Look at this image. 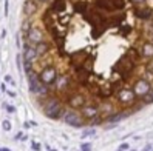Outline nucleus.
Returning a JSON list of instances; mask_svg holds the SVG:
<instances>
[{"label": "nucleus", "mask_w": 153, "mask_h": 151, "mask_svg": "<svg viewBox=\"0 0 153 151\" xmlns=\"http://www.w3.org/2000/svg\"><path fill=\"white\" fill-rule=\"evenodd\" d=\"M26 80H28V86H29V93L34 94L36 97H47L49 96L51 93H54L49 86L43 85L39 79V74L37 71H34L33 74H28L26 76Z\"/></svg>", "instance_id": "1"}, {"label": "nucleus", "mask_w": 153, "mask_h": 151, "mask_svg": "<svg viewBox=\"0 0 153 151\" xmlns=\"http://www.w3.org/2000/svg\"><path fill=\"white\" fill-rule=\"evenodd\" d=\"M31 25H33V23H31V19H29V17H25L23 20H22V25H20V26H22V28H20V29H22V34H26V31L31 28Z\"/></svg>", "instance_id": "15"}, {"label": "nucleus", "mask_w": 153, "mask_h": 151, "mask_svg": "<svg viewBox=\"0 0 153 151\" xmlns=\"http://www.w3.org/2000/svg\"><path fill=\"white\" fill-rule=\"evenodd\" d=\"M119 150H121V151H124V150H128V143H122V145L119 146Z\"/></svg>", "instance_id": "27"}, {"label": "nucleus", "mask_w": 153, "mask_h": 151, "mask_svg": "<svg viewBox=\"0 0 153 151\" xmlns=\"http://www.w3.org/2000/svg\"><path fill=\"white\" fill-rule=\"evenodd\" d=\"M81 150L82 151H91V143H82V146H81Z\"/></svg>", "instance_id": "20"}, {"label": "nucleus", "mask_w": 153, "mask_h": 151, "mask_svg": "<svg viewBox=\"0 0 153 151\" xmlns=\"http://www.w3.org/2000/svg\"><path fill=\"white\" fill-rule=\"evenodd\" d=\"M34 65L36 63H33V62H26V60H23V71H25V76H28V74H33L34 71Z\"/></svg>", "instance_id": "14"}, {"label": "nucleus", "mask_w": 153, "mask_h": 151, "mask_svg": "<svg viewBox=\"0 0 153 151\" xmlns=\"http://www.w3.org/2000/svg\"><path fill=\"white\" fill-rule=\"evenodd\" d=\"M5 16H8V0H5Z\"/></svg>", "instance_id": "28"}, {"label": "nucleus", "mask_w": 153, "mask_h": 151, "mask_svg": "<svg viewBox=\"0 0 153 151\" xmlns=\"http://www.w3.org/2000/svg\"><path fill=\"white\" fill-rule=\"evenodd\" d=\"M0 91H2V89H0Z\"/></svg>", "instance_id": "36"}, {"label": "nucleus", "mask_w": 153, "mask_h": 151, "mask_svg": "<svg viewBox=\"0 0 153 151\" xmlns=\"http://www.w3.org/2000/svg\"><path fill=\"white\" fill-rule=\"evenodd\" d=\"M5 82H6V83H9L11 86H16V82H14V79L11 77V76H5Z\"/></svg>", "instance_id": "19"}, {"label": "nucleus", "mask_w": 153, "mask_h": 151, "mask_svg": "<svg viewBox=\"0 0 153 151\" xmlns=\"http://www.w3.org/2000/svg\"><path fill=\"white\" fill-rule=\"evenodd\" d=\"M135 16L141 20H152L153 19V9L148 8L147 5H136L135 6Z\"/></svg>", "instance_id": "9"}, {"label": "nucleus", "mask_w": 153, "mask_h": 151, "mask_svg": "<svg viewBox=\"0 0 153 151\" xmlns=\"http://www.w3.org/2000/svg\"><path fill=\"white\" fill-rule=\"evenodd\" d=\"M37 125V122H34V120H28V122H25L23 123V126L25 128H29V126H36Z\"/></svg>", "instance_id": "21"}, {"label": "nucleus", "mask_w": 153, "mask_h": 151, "mask_svg": "<svg viewBox=\"0 0 153 151\" xmlns=\"http://www.w3.org/2000/svg\"><path fill=\"white\" fill-rule=\"evenodd\" d=\"M62 120L67 123V125H70L73 128H84V126H87V123H88L78 109H71V108L67 109V113L63 114Z\"/></svg>", "instance_id": "5"}, {"label": "nucleus", "mask_w": 153, "mask_h": 151, "mask_svg": "<svg viewBox=\"0 0 153 151\" xmlns=\"http://www.w3.org/2000/svg\"><path fill=\"white\" fill-rule=\"evenodd\" d=\"M142 151H152V150H150V145H147V146H145V148H144Z\"/></svg>", "instance_id": "31"}, {"label": "nucleus", "mask_w": 153, "mask_h": 151, "mask_svg": "<svg viewBox=\"0 0 153 151\" xmlns=\"http://www.w3.org/2000/svg\"><path fill=\"white\" fill-rule=\"evenodd\" d=\"M37 0H25L23 2V6H22V13H23L25 17H33L34 14L37 13Z\"/></svg>", "instance_id": "11"}, {"label": "nucleus", "mask_w": 153, "mask_h": 151, "mask_svg": "<svg viewBox=\"0 0 153 151\" xmlns=\"http://www.w3.org/2000/svg\"><path fill=\"white\" fill-rule=\"evenodd\" d=\"M79 113L84 116V119H85L87 122H90V120H93L94 117L101 116V109H99V105H96V103H87L84 108L79 109Z\"/></svg>", "instance_id": "8"}, {"label": "nucleus", "mask_w": 153, "mask_h": 151, "mask_svg": "<svg viewBox=\"0 0 153 151\" xmlns=\"http://www.w3.org/2000/svg\"><path fill=\"white\" fill-rule=\"evenodd\" d=\"M138 56L142 60H152L153 59V43L148 42V40L144 42L139 46V50H138Z\"/></svg>", "instance_id": "10"}, {"label": "nucleus", "mask_w": 153, "mask_h": 151, "mask_svg": "<svg viewBox=\"0 0 153 151\" xmlns=\"http://www.w3.org/2000/svg\"><path fill=\"white\" fill-rule=\"evenodd\" d=\"M3 151H11L9 148H3Z\"/></svg>", "instance_id": "32"}, {"label": "nucleus", "mask_w": 153, "mask_h": 151, "mask_svg": "<svg viewBox=\"0 0 153 151\" xmlns=\"http://www.w3.org/2000/svg\"><path fill=\"white\" fill-rule=\"evenodd\" d=\"M114 99H116L118 103H119L121 107H124L125 109L132 108L133 105L139 100L136 97V94H135V91H133L132 86H121V88L114 93Z\"/></svg>", "instance_id": "2"}, {"label": "nucleus", "mask_w": 153, "mask_h": 151, "mask_svg": "<svg viewBox=\"0 0 153 151\" xmlns=\"http://www.w3.org/2000/svg\"><path fill=\"white\" fill-rule=\"evenodd\" d=\"M118 151H121V150H118Z\"/></svg>", "instance_id": "35"}, {"label": "nucleus", "mask_w": 153, "mask_h": 151, "mask_svg": "<svg viewBox=\"0 0 153 151\" xmlns=\"http://www.w3.org/2000/svg\"><path fill=\"white\" fill-rule=\"evenodd\" d=\"M37 74H39V79L40 82L43 85L49 86V88H53L54 83L57 82V77H59V70H57L56 65H53V63H47V65H42L40 70L37 71Z\"/></svg>", "instance_id": "3"}, {"label": "nucleus", "mask_w": 153, "mask_h": 151, "mask_svg": "<svg viewBox=\"0 0 153 151\" xmlns=\"http://www.w3.org/2000/svg\"><path fill=\"white\" fill-rule=\"evenodd\" d=\"M16 139H17V140H26V136H25L23 133H17Z\"/></svg>", "instance_id": "22"}, {"label": "nucleus", "mask_w": 153, "mask_h": 151, "mask_svg": "<svg viewBox=\"0 0 153 151\" xmlns=\"http://www.w3.org/2000/svg\"><path fill=\"white\" fill-rule=\"evenodd\" d=\"M3 107H5V109H6V111H8V113H9V114H13V113H16V107H14V105L5 103V105H3Z\"/></svg>", "instance_id": "17"}, {"label": "nucleus", "mask_w": 153, "mask_h": 151, "mask_svg": "<svg viewBox=\"0 0 153 151\" xmlns=\"http://www.w3.org/2000/svg\"><path fill=\"white\" fill-rule=\"evenodd\" d=\"M88 9V3L87 2H74V11L79 14H85Z\"/></svg>", "instance_id": "13"}, {"label": "nucleus", "mask_w": 153, "mask_h": 151, "mask_svg": "<svg viewBox=\"0 0 153 151\" xmlns=\"http://www.w3.org/2000/svg\"><path fill=\"white\" fill-rule=\"evenodd\" d=\"M36 51H37V54H39V57H40L39 62H42V60H43V59L48 56V52H49V43H48V42L37 43V45H36ZM39 62H37V63H39Z\"/></svg>", "instance_id": "12"}, {"label": "nucleus", "mask_w": 153, "mask_h": 151, "mask_svg": "<svg viewBox=\"0 0 153 151\" xmlns=\"http://www.w3.org/2000/svg\"><path fill=\"white\" fill-rule=\"evenodd\" d=\"M63 103H67L71 109H78L79 111V109L84 108L87 103H90V97L85 96V94L81 93V91H76V93L70 94V96L63 100Z\"/></svg>", "instance_id": "6"}, {"label": "nucleus", "mask_w": 153, "mask_h": 151, "mask_svg": "<svg viewBox=\"0 0 153 151\" xmlns=\"http://www.w3.org/2000/svg\"><path fill=\"white\" fill-rule=\"evenodd\" d=\"M31 146H33L34 151H40V143H39V142H33Z\"/></svg>", "instance_id": "23"}, {"label": "nucleus", "mask_w": 153, "mask_h": 151, "mask_svg": "<svg viewBox=\"0 0 153 151\" xmlns=\"http://www.w3.org/2000/svg\"><path fill=\"white\" fill-rule=\"evenodd\" d=\"M6 94H8L9 97H16V93H14V91H9V89L6 91Z\"/></svg>", "instance_id": "29"}, {"label": "nucleus", "mask_w": 153, "mask_h": 151, "mask_svg": "<svg viewBox=\"0 0 153 151\" xmlns=\"http://www.w3.org/2000/svg\"><path fill=\"white\" fill-rule=\"evenodd\" d=\"M141 100H142V103H144V105H150V103H153V88H152V91L148 93L145 97H142Z\"/></svg>", "instance_id": "16"}, {"label": "nucleus", "mask_w": 153, "mask_h": 151, "mask_svg": "<svg viewBox=\"0 0 153 151\" xmlns=\"http://www.w3.org/2000/svg\"><path fill=\"white\" fill-rule=\"evenodd\" d=\"M133 3H135V5H144L145 3V0H132Z\"/></svg>", "instance_id": "26"}, {"label": "nucleus", "mask_w": 153, "mask_h": 151, "mask_svg": "<svg viewBox=\"0 0 153 151\" xmlns=\"http://www.w3.org/2000/svg\"><path fill=\"white\" fill-rule=\"evenodd\" d=\"M16 60H17V68H19V71H22V65H20V54L16 57Z\"/></svg>", "instance_id": "25"}, {"label": "nucleus", "mask_w": 153, "mask_h": 151, "mask_svg": "<svg viewBox=\"0 0 153 151\" xmlns=\"http://www.w3.org/2000/svg\"><path fill=\"white\" fill-rule=\"evenodd\" d=\"M0 151H3V148H0Z\"/></svg>", "instance_id": "33"}, {"label": "nucleus", "mask_w": 153, "mask_h": 151, "mask_svg": "<svg viewBox=\"0 0 153 151\" xmlns=\"http://www.w3.org/2000/svg\"><path fill=\"white\" fill-rule=\"evenodd\" d=\"M2 128H3V131H9L11 130V122L9 120H3V123H2Z\"/></svg>", "instance_id": "18"}, {"label": "nucleus", "mask_w": 153, "mask_h": 151, "mask_svg": "<svg viewBox=\"0 0 153 151\" xmlns=\"http://www.w3.org/2000/svg\"><path fill=\"white\" fill-rule=\"evenodd\" d=\"M130 86L133 88V91H135V94H136L138 99H142V97H145L148 93L152 91L153 82L148 80L145 76H138L135 80L132 82V85H130Z\"/></svg>", "instance_id": "4"}, {"label": "nucleus", "mask_w": 153, "mask_h": 151, "mask_svg": "<svg viewBox=\"0 0 153 151\" xmlns=\"http://www.w3.org/2000/svg\"><path fill=\"white\" fill-rule=\"evenodd\" d=\"M94 133H96L94 130H87V131H84V137H85V136H90V134H94Z\"/></svg>", "instance_id": "24"}, {"label": "nucleus", "mask_w": 153, "mask_h": 151, "mask_svg": "<svg viewBox=\"0 0 153 151\" xmlns=\"http://www.w3.org/2000/svg\"><path fill=\"white\" fill-rule=\"evenodd\" d=\"M39 3H51V0H37Z\"/></svg>", "instance_id": "30"}, {"label": "nucleus", "mask_w": 153, "mask_h": 151, "mask_svg": "<svg viewBox=\"0 0 153 151\" xmlns=\"http://www.w3.org/2000/svg\"><path fill=\"white\" fill-rule=\"evenodd\" d=\"M23 40H28L31 42L33 45H37V43H42V42H47L45 40V34L43 31L39 28L37 25H31V28L26 31V34H23Z\"/></svg>", "instance_id": "7"}, {"label": "nucleus", "mask_w": 153, "mask_h": 151, "mask_svg": "<svg viewBox=\"0 0 153 151\" xmlns=\"http://www.w3.org/2000/svg\"><path fill=\"white\" fill-rule=\"evenodd\" d=\"M132 151H135V150H132Z\"/></svg>", "instance_id": "34"}]
</instances>
